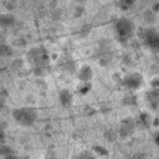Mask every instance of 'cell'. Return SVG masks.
Returning <instances> with one entry per match:
<instances>
[{"label":"cell","instance_id":"9","mask_svg":"<svg viewBox=\"0 0 159 159\" xmlns=\"http://www.w3.org/2000/svg\"><path fill=\"white\" fill-rule=\"evenodd\" d=\"M152 9H154V11H159V3H155Z\"/></svg>","mask_w":159,"mask_h":159},{"label":"cell","instance_id":"5","mask_svg":"<svg viewBox=\"0 0 159 159\" xmlns=\"http://www.w3.org/2000/svg\"><path fill=\"white\" fill-rule=\"evenodd\" d=\"M79 76H80V79L83 80V81H89V80H91V77H92L91 68L87 66H83V68L81 69V71H80Z\"/></svg>","mask_w":159,"mask_h":159},{"label":"cell","instance_id":"6","mask_svg":"<svg viewBox=\"0 0 159 159\" xmlns=\"http://www.w3.org/2000/svg\"><path fill=\"white\" fill-rule=\"evenodd\" d=\"M131 132H132V128H131V124L128 123L126 121L122 122L121 129H120V133H121V135H123V136H126V135H129Z\"/></svg>","mask_w":159,"mask_h":159},{"label":"cell","instance_id":"7","mask_svg":"<svg viewBox=\"0 0 159 159\" xmlns=\"http://www.w3.org/2000/svg\"><path fill=\"white\" fill-rule=\"evenodd\" d=\"M60 100L63 105H68L71 102V94L68 91H62L60 93Z\"/></svg>","mask_w":159,"mask_h":159},{"label":"cell","instance_id":"10","mask_svg":"<svg viewBox=\"0 0 159 159\" xmlns=\"http://www.w3.org/2000/svg\"><path fill=\"white\" fill-rule=\"evenodd\" d=\"M8 157H9V158H8V159H16V158H14L13 156H8Z\"/></svg>","mask_w":159,"mask_h":159},{"label":"cell","instance_id":"1","mask_svg":"<svg viewBox=\"0 0 159 159\" xmlns=\"http://www.w3.org/2000/svg\"><path fill=\"white\" fill-rule=\"evenodd\" d=\"M13 116L19 123L23 124V125H31L36 118V112L33 109L24 108L16 110L13 112Z\"/></svg>","mask_w":159,"mask_h":159},{"label":"cell","instance_id":"3","mask_svg":"<svg viewBox=\"0 0 159 159\" xmlns=\"http://www.w3.org/2000/svg\"><path fill=\"white\" fill-rule=\"evenodd\" d=\"M146 40H147L148 45L152 48L158 49L159 48V36L155 33H147L146 34Z\"/></svg>","mask_w":159,"mask_h":159},{"label":"cell","instance_id":"2","mask_svg":"<svg viewBox=\"0 0 159 159\" xmlns=\"http://www.w3.org/2000/svg\"><path fill=\"white\" fill-rule=\"evenodd\" d=\"M117 31L121 37H126L132 32V25L129 21L120 20L117 24Z\"/></svg>","mask_w":159,"mask_h":159},{"label":"cell","instance_id":"8","mask_svg":"<svg viewBox=\"0 0 159 159\" xmlns=\"http://www.w3.org/2000/svg\"><path fill=\"white\" fill-rule=\"evenodd\" d=\"M1 24L2 25H9L13 22V16L11 14H7V16H1Z\"/></svg>","mask_w":159,"mask_h":159},{"label":"cell","instance_id":"4","mask_svg":"<svg viewBox=\"0 0 159 159\" xmlns=\"http://www.w3.org/2000/svg\"><path fill=\"white\" fill-rule=\"evenodd\" d=\"M141 83V76L137 74H132L125 80V84L130 87H136Z\"/></svg>","mask_w":159,"mask_h":159},{"label":"cell","instance_id":"11","mask_svg":"<svg viewBox=\"0 0 159 159\" xmlns=\"http://www.w3.org/2000/svg\"><path fill=\"white\" fill-rule=\"evenodd\" d=\"M82 159H93L91 156H87V158H82Z\"/></svg>","mask_w":159,"mask_h":159}]
</instances>
